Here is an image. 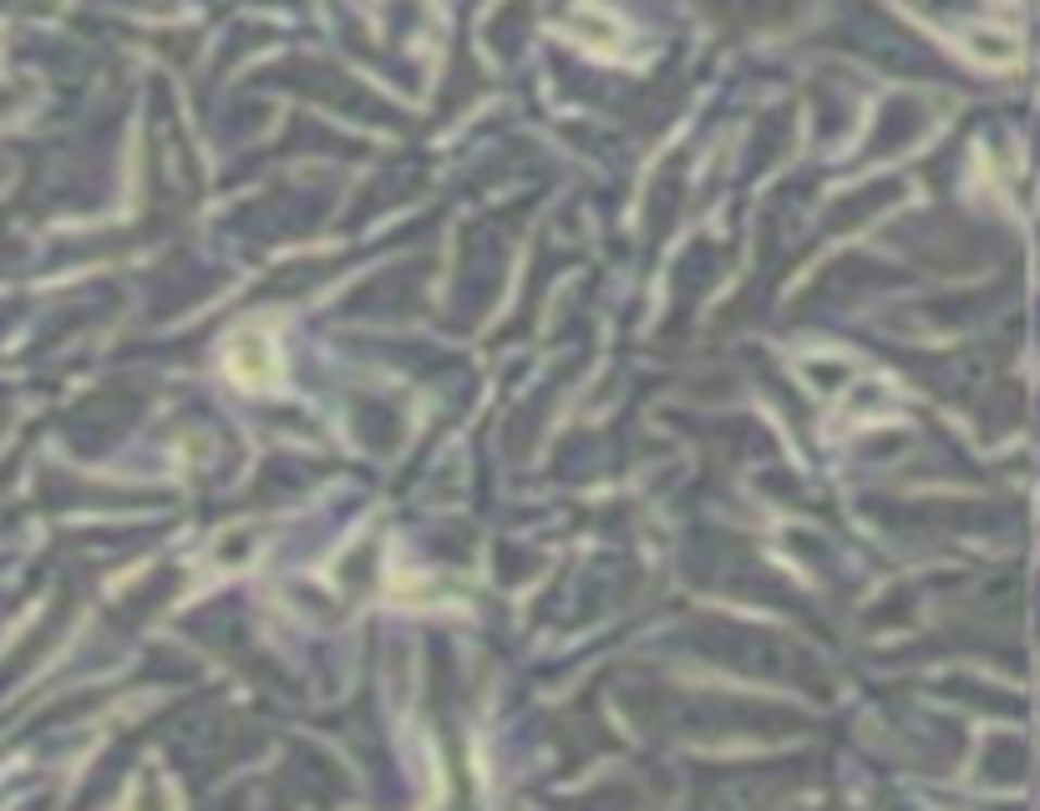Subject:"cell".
Returning <instances> with one entry per match:
<instances>
[{"label": "cell", "mask_w": 1040, "mask_h": 811, "mask_svg": "<svg viewBox=\"0 0 1040 811\" xmlns=\"http://www.w3.org/2000/svg\"><path fill=\"white\" fill-rule=\"evenodd\" d=\"M229 376L245 385H264L275 381V345L260 335V330H249V335H239L229 345Z\"/></svg>", "instance_id": "obj_1"}]
</instances>
